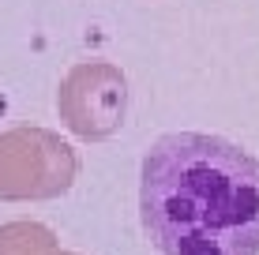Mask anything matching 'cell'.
<instances>
[{"label": "cell", "mask_w": 259, "mask_h": 255, "mask_svg": "<svg viewBox=\"0 0 259 255\" xmlns=\"http://www.w3.org/2000/svg\"><path fill=\"white\" fill-rule=\"evenodd\" d=\"M143 233L162 255H259V162L207 131H169L139 173Z\"/></svg>", "instance_id": "cell-1"}]
</instances>
